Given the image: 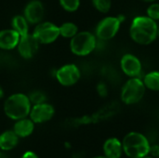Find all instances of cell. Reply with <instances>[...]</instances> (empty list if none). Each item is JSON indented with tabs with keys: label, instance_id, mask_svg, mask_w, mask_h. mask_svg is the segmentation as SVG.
<instances>
[{
	"label": "cell",
	"instance_id": "6da1fadb",
	"mask_svg": "<svg viewBox=\"0 0 159 158\" xmlns=\"http://www.w3.org/2000/svg\"><path fill=\"white\" fill-rule=\"evenodd\" d=\"M129 34L137 45H151L158 38V23L146 15L136 16L131 20Z\"/></svg>",
	"mask_w": 159,
	"mask_h": 158
},
{
	"label": "cell",
	"instance_id": "7a4b0ae2",
	"mask_svg": "<svg viewBox=\"0 0 159 158\" xmlns=\"http://www.w3.org/2000/svg\"><path fill=\"white\" fill-rule=\"evenodd\" d=\"M32 102L27 94L17 92L9 95L3 105L4 114L9 119L16 121L28 117L32 109Z\"/></svg>",
	"mask_w": 159,
	"mask_h": 158
},
{
	"label": "cell",
	"instance_id": "3957f363",
	"mask_svg": "<svg viewBox=\"0 0 159 158\" xmlns=\"http://www.w3.org/2000/svg\"><path fill=\"white\" fill-rule=\"evenodd\" d=\"M123 153L129 158H143L150 154L151 144L145 135L131 131L122 140Z\"/></svg>",
	"mask_w": 159,
	"mask_h": 158
},
{
	"label": "cell",
	"instance_id": "277c9868",
	"mask_svg": "<svg viewBox=\"0 0 159 158\" xmlns=\"http://www.w3.org/2000/svg\"><path fill=\"white\" fill-rule=\"evenodd\" d=\"M98 39L94 33L89 31H79L70 39V50L77 57L90 55L97 47Z\"/></svg>",
	"mask_w": 159,
	"mask_h": 158
},
{
	"label": "cell",
	"instance_id": "5b68a950",
	"mask_svg": "<svg viewBox=\"0 0 159 158\" xmlns=\"http://www.w3.org/2000/svg\"><path fill=\"white\" fill-rule=\"evenodd\" d=\"M146 90L142 77H129L121 88L120 100L126 105L137 104L143 99Z\"/></svg>",
	"mask_w": 159,
	"mask_h": 158
},
{
	"label": "cell",
	"instance_id": "8992f818",
	"mask_svg": "<svg viewBox=\"0 0 159 158\" xmlns=\"http://www.w3.org/2000/svg\"><path fill=\"white\" fill-rule=\"evenodd\" d=\"M124 21V16H106L102 18L96 25L95 35L98 41L106 42L112 40L118 34Z\"/></svg>",
	"mask_w": 159,
	"mask_h": 158
},
{
	"label": "cell",
	"instance_id": "52a82bcc",
	"mask_svg": "<svg viewBox=\"0 0 159 158\" xmlns=\"http://www.w3.org/2000/svg\"><path fill=\"white\" fill-rule=\"evenodd\" d=\"M32 34L41 45L52 44L61 36L59 25L51 21H41L37 23Z\"/></svg>",
	"mask_w": 159,
	"mask_h": 158
},
{
	"label": "cell",
	"instance_id": "ba28073f",
	"mask_svg": "<svg viewBox=\"0 0 159 158\" xmlns=\"http://www.w3.org/2000/svg\"><path fill=\"white\" fill-rule=\"evenodd\" d=\"M55 78L62 87L75 86L81 78V71L75 63H66L55 72Z\"/></svg>",
	"mask_w": 159,
	"mask_h": 158
},
{
	"label": "cell",
	"instance_id": "9c48e42d",
	"mask_svg": "<svg viewBox=\"0 0 159 158\" xmlns=\"http://www.w3.org/2000/svg\"><path fill=\"white\" fill-rule=\"evenodd\" d=\"M40 45L41 44L38 42L35 36L32 33H29L26 35L20 36L19 44L17 46V50L21 58L25 60H30L35 56Z\"/></svg>",
	"mask_w": 159,
	"mask_h": 158
},
{
	"label": "cell",
	"instance_id": "30bf717a",
	"mask_svg": "<svg viewBox=\"0 0 159 158\" xmlns=\"http://www.w3.org/2000/svg\"><path fill=\"white\" fill-rule=\"evenodd\" d=\"M120 68L125 75L129 77H141L143 64L141 60L134 54L126 53L120 59Z\"/></svg>",
	"mask_w": 159,
	"mask_h": 158
},
{
	"label": "cell",
	"instance_id": "8fae6325",
	"mask_svg": "<svg viewBox=\"0 0 159 158\" xmlns=\"http://www.w3.org/2000/svg\"><path fill=\"white\" fill-rule=\"evenodd\" d=\"M55 115V108L52 104L45 102L32 106L29 117L37 124H44L50 121Z\"/></svg>",
	"mask_w": 159,
	"mask_h": 158
},
{
	"label": "cell",
	"instance_id": "7c38bea8",
	"mask_svg": "<svg viewBox=\"0 0 159 158\" xmlns=\"http://www.w3.org/2000/svg\"><path fill=\"white\" fill-rule=\"evenodd\" d=\"M45 7L40 0L29 1L23 9V16L26 18L30 24L36 25L37 23L43 21Z\"/></svg>",
	"mask_w": 159,
	"mask_h": 158
},
{
	"label": "cell",
	"instance_id": "4fadbf2b",
	"mask_svg": "<svg viewBox=\"0 0 159 158\" xmlns=\"http://www.w3.org/2000/svg\"><path fill=\"white\" fill-rule=\"evenodd\" d=\"M20 35L12 28L0 31V49L12 50L17 48Z\"/></svg>",
	"mask_w": 159,
	"mask_h": 158
},
{
	"label": "cell",
	"instance_id": "5bb4252c",
	"mask_svg": "<svg viewBox=\"0 0 159 158\" xmlns=\"http://www.w3.org/2000/svg\"><path fill=\"white\" fill-rule=\"evenodd\" d=\"M35 129V123L28 116L16 120L12 129L20 139H24L31 136Z\"/></svg>",
	"mask_w": 159,
	"mask_h": 158
},
{
	"label": "cell",
	"instance_id": "9a60e30c",
	"mask_svg": "<svg viewBox=\"0 0 159 158\" xmlns=\"http://www.w3.org/2000/svg\"><path fill=\"white\" fill-rule=\"evenodd\" d=\"M103 156L107 158H121L123 153L122 142L116 138L112 137L107 139L102 145Z\"/></svg>",
	"mask_w": 159,
	"mask_h": 158
},
{
	"label": "cell",
	"instance_id": "2e32d148",
	"mask_svg": "<svg viewBox=\"0 0 159 158\" xmlns=\"http://www.w3.org/2000/svg\"><path fill=\"white\" fill-rule=\"evenodd\" d=\"M20 142V138L13 129H7L0 134V150L9 152L15 149Z\"/></svg>",
	"mask_w": 159,
	"mask_h": 158
},
{
	"label": "cell",
	"instance_id": "e0dca14e",
	"mask_svg": "<svg viewBox=\"0 0 159 158\" xmlns=\"http://www.w3.org/2000/svg\"><path fill=\"white\" fill-rule=\"evenodd\" d=\"M11 28L20 36H23L29 34L30 23L23 15H16L11 20Z\"/></svg>",
	"mask_w": 159,
	"mask_h": 158
},
{
	"label": "cell",
	"instance_id": "ac0fdd59",
	"mask_svg": "<svg viewBox=\"0 0 159 158\" xmlns=\"http://www.w3.org/2000/svg\"><path fill=\"white\" fill-rule=\"evenodd\" d=\"M143 81L147 89L151 91H159V71H151L145 74Z\"/></svg>",
	"mask_w": 159,
	"mask_h": 158
},
{
	"label": "cell",
	"instance_id": "d6986e66",
	"mask_svg": "<svg viewBox=\"0 0 159 158\" xmlns=\"http://www.w3.org/2000/svg\"><path fill=\"white\" fill-rule=\"evenodd\" d=\"M60 35L63 38L71 39L73 38L78 32V26L73 21H65L61 23L60 26Z\"/></svg>",
	"mask_w": 159,
	"mask_h": 158
},
{
	"label": "cell",
	"instance_id": "ffe728a7",
	"mask_svg": "<svg viewBox=\"0 0 159 158\" xmlns=\"http://www.w3.org/2000/svg\"><path fill=\"white\" fill-rule=\"evenodd\" d=\"M93 7L102 14L108 13L112 8V0H91Z\"/></svg>",
	"mask_w": 159,
	"mask_h": 158
},
{
	"label": "cell",
	"instance_id": "44dd1931",
	"mask_svg": "<svg viewBox=\"0 0 159 158\" xmlns=\"http://www.w3.org/2000/svg\"><path fill=\"white\" fill-rule=\"evenodd\" d=\"M59 3L63 10L72 13L78 10L81 0H59Z\"/></svg>",
	"mask_w": 159,
	"mask_h": 158
},
{
	"label": "cell",
	"instance_id": "7402d4cb",
	"mask_svg": "<svg viewBox=\"0 0 159 158\" xmlns=\"http://www.w3.org/2000/svg\"><path fill=\"white\" fill-rule=\"evenodd\" d=\"M28 97H29V99H30L33 105L39 104V103L47 102V96L41 90H34V91H32V92H30L28 94Z\"/></svg>",
	"mask_w": 159,
	"mask_h": 158
},
{
	"label": "cell",
	"instance_id": "603a6c76",
	"mask_svg": "<svg viewBox=\"0 0 159 158\" xmlns=\"http://www.w3.org/2000/svg\"><path fill=\"white\" fill-rule=\"evenodd\" d=\"M146 16H148L149 18L156 21L159 20V3L153 2L149 4L146 9Z\"/></svg>",
	"mask_w": 159,
	"mask_h": 158
},
{
	"label": "cell",
	"instance_id": "cb8c5ba5",
	"mask_svg": "<svg viewBox=\"0 0 159 158\" xmlns=\"http://www.w3.org/2000/svg\"><path fill=\"white\" fill-rule=\"evenodd\" d=\"M96 91L98 95L102 98H106L108 96V87L104 82H99L96 86Z\"/></svg>",
	"mask_w": 159,
	"mask_h": 158
},
{
	"label": "cell",
	"instance_id": "d4e9b609",
	"mask_svg": "<svg viewBox=\"0 0 159 158\" xmlns=\"http://www.w3.org/2000/svg\"><path fill=\"white\" fill-rule=\"evenodd\" d=\"M20 158H39V156L34 151H26Z\"/></svg>",
	"mask_w": 159,
	"mask_h": 158
},
{
	"label": "cell",
	"instance_id": "484cf974",
	"mask_svg": "<svg viewBox=\"0 0 159 158\" xmlns=\"http://www.w3.org/2000/svg\"><path fill=\"white\" fill-rule=\"evenodd\" d=\"M5 96V92H4V89H3V88L0 86V99H2L3 97Z\"/></svg>",
	"mask_w": 159,
	"mask_h": 158
},
{
	"label": "cell",
	"instance_id": "4316f807",
	"mask_svg": "<svg viewBox=\"0 0 159 158\" xmlns=\"http://www.w3.org/2000/svg\"><path fill=\"white\" fill-rule=\"evenodd\" d=\"M140 1H142V2H144V3L151 4V3H153V2H156L157 0H140Z\"/></svg>",
	"mask_w": 159,
	"mask_h": 158
},
{
	"label": "cell",
	"instance_id": "83f0119b",
	"mask_svg": "<svg viewBox=\"0 0 159 158\" xmlns=\"http://www.w3.org/2000/svg\"><path fill=\"white\" fill-rule=\"evenodd\" d=\"M92 158H107L106 156H94V157Z\"/></svg>",
	"mask_w": 159,
	"mask_h": 158
},
{
	"label": "cell",
	"instance_id": "f1b7e54d",
	"mask_svg": "<svg viewBox=\"0 0 159 158\" xmlns=\"http://www.w3.org/2000/svg\"><path fill=\"white\" fill-rule=\"evenodd\" d=\"M143 158H155L154 156H145V157Z\"/></svg>",
	"mask_w": 159,
	"mask_h": 158
},
{
	"label": "cell",
	"instance_id": "f546056e",
	"mask_svg": "<svg viewBox=\"0 0 159 158\" xmlns=\"http://www.w3.org/2000/svg\"><path fill=\"white\" fill-rule=\"evenodd\" d=\"M158 38H159V24H158Z\"/></svg>",
	"mask_w": 159,
	"mask_h": 158
},
{
	"label": "cell",
	"instance_id": "4dcf8cb0",
	"mask_svg": "<svg viewBox=\"0 0 159 158\" xmlns=\"http://www.w3.org/2000/svg\"><path fill=\"white\" fill-rule=\"evenodd\" d=\"M1 152H2V151L0 150V157H1Z\"/></svg>",
	"mask_w": 159,
	"mask_h": 158
},
{
	"label": "cell",
	"instance_id": "1f68e13d",
	"mask_svg": "<svg viewBox=\"0 0 159 158\" xmlns=\"http://www.w3.org/2000/svg\"><path fill=\"white\" fill-rule=\"evenodd\" d=\"M157 158H159V156H158V157H157Z\"/></svg>",
	"mask_w": 159,
	"mask_h": 158
},
{
	"label": "cell",
	"instance_id": "d6a6232c",
	"mask_svg": "<svg viewBox=\"0 0 159 158\" xmlns=\"http://www.w3.org/2000/svg\"><path fill=\"white\" fill-rule=\"evenodd\" d=\"M0 158H2V157H0Z\"/></svg>",
	"mask_w": 159,
	"mask_h": 158
}]
</instances>
